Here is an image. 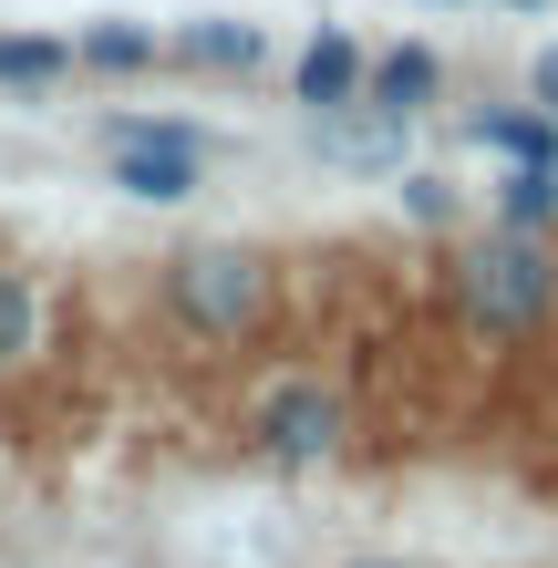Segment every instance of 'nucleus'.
Segmentation results:
<instances>
[{
  "label": "nucleus",
  "mask_w": 558,
  "mask_h": 568,
  "mask_svg": "<svg viewBox=\"0 0 558 568\" xmlns=\"http://www.w3.org/2000/svg\"><path fill=\"white\" fill-rule=\"evenodd\" d=\"M455 311H466V331H486V342H528V331H548V311H558L548 239L497 227V239L455 248Z\"/></svg>",
  "instance_id": "nucleus-1"
},
{
  "label": "nucleus",
  "mask_w": 558,
  "mask_h": 568,
  "mask_svg": "<svg viewBox=\"0 0 558 568\" xmlns=\"http://www.w3.org/2000/svg\"><path fill=\"white\" fill-rule=\"evenodd\" d=\"M280 300V270L258 258L248 239H196L166 258V311L196 331V342H248Z\"/></svg>",
  "instance_id": "nucleus-2"
},
{
  "label": "nucleus",
  "mask_w": 558,
  "mask_h": 568,
  "mask_svg": "<svg viewBox=\"0 0 558 568\" xmlns=\"http://www.w3.org/2000/svg\"><path fill=\"white\" fill-rule=\"evenodd\" d=\"M93 135H104V176L135 196V207H186V196L207 186V135L176 124V114H104Z\"/></svg>",
  "instance_id": "nucleus-3"
},
{
  "label": "nucleus",
  "mask_w": 558,
  "mask_h": 568,
  "mask_svg": "<svg viewBox=\"0 0 558 568\" xmlns=\"http://www.w3.org/2000/svg\"><path fill=\"white\" fill-rule=\"evenodd\" d=\"M248 445L270 465H332L352 445V404L321 373H280L270 393H258V414H248Z\"/></svg>",
  "instance_id": "nucleus-4"
},
{
  "label": "nucleus",
  "mask_w": 558,
  "mask_h": 568,
  "mask_svg": "<svg viewBox=\"0 0 558 568\" xmlns=\"http://www.w3.org/2000/svg\"><path fill=\"white\" fill-rule=\"evenodd\" d=\"M363 73H373V52L352 42L342 21H321L301 62H290V104H311V114H342V104H363Z\"/></svg>",
  "instance_id": "nucleus-5"
},
{
  "label": "nucleus",
  "mask_w": 558,
  "mask_h": 568,
  "mask_svg": "<svg viewBox=\"0 0 558 568\" xmlns=\"http://www.w3.org/2000/svg\"><path fill=\"white\" fill-rule=\"evenodd\" d=\"M435 93H445V52L435 42H393V52H373V73H363V104H383V114H435Z\"/></svg>",
  "instance_id": "nucleus-6"
},
{
  "label": "nucleus",
  "mask_w": 558,
  "mask_h": 568,
  "mask_svg": "<svg viewBox=\"0 0 558 568\" xmlns=\"http://www.w3.org/2000/svg\"><path fill=\"white\" fill-rule=\"evenodd\" d=\"M311 124H321V155L332 165H404V135H414L383 104H342V114H311Z\"/></svg>",
  "instance_id": "nucleus-7"
},
{
  "label": "nucleus",
  "mask_w": 558,
  "mask_h": 568,
  "mask_svg": "<svg viewBox=\"0 0 558 568\" xmlns=\"http://www.w3.org/2000/svg\"><path fill=\"white\" fill-rule=\"evenodd\" d=\"M166 62H186V73H258L270 31L258 21H186V31H166Z\"/></svg>",
  "instance_id": "nucleus-8"
},
{
  "label": "nucleus",
  "mask_w": 558,
  "mask_h": 568,
  "mask_svg": "<svg viewBox=\"0 0 558 568\" xmlns=\"http://www.w3.org/2000/svg\"><path fill=\"white\" fill-rule=\"evenodd\" d=\"M73 62H93V73H145V62H166V31H145V21H83Z\"/></svg>",
  "instance_id": "nucleus-9"
},
{
  "label": "nucleus",
  "mask_w": 558,
  "mask_h": 568,
  "mask_svg": "<svg viewBox=\"0 0 558 568\" xmlns=\"http://www.w3.org/2000/svg\"><path fill=\"white\" fill-rule=\"evenodd\" d=\"M476 145H486V155H507V165H558V114H538V104L476 114Z\"/></svg>",
  "instance_id": "nucleus-10"
},
{
  "label": "nucleus",
  "mask_w": 558,
  "mask_h": 568,
  "mask_svg": "<svg viewBox=\"0 0 558 568\" xmlns=\"http://www.w3.org/2000/svg\"><path fill=\"white\" fill-rule=\"evenodd\" d=\"M497 227H517V239H548L558 227V176L548 165H507L497 176Z\"/></svg>",
  "instance_id": "nucleus-11"
},
{
  "label": "nucleus",
  "mask_w": 558,
  "mask_h": 568,
  "mask_svg": "<svg viewBox=\"0 0 558 568\" xmlns=\"http://www.w3.org/2000/svg\"><path fill=\"white\" fill-rule=\"evenodd\" d=\"M73 73V42H52V31H0V93H42Z\"/></svg>",
  "instance_id": "nucleus-12"
},
{
  "label": "nucleus",
  "mask_w": 558,
  "mask_h": 568,
  "mask_svg": "<svg viewBox=\"0 0 558 568\" xmlns=\"http://www.w3.org/2000/svg\"><path fill=\"white\" fill-rule=\"evenodd\" d=\"M31 352H42V290L21 270H0V373H21Z\"/></svg>",
  "instance_id": "nucleus-13"
},
{
  "label": "nucleus",
  "mask_w": 558,
  "mask_h": 568,
  "mask_svg": "<svg viewBox=\"0 0 558 568\" xmlns=\"http://www.w3.org/2000/svg\"><path fill=\"white\" fill-rule=\"evenodd\" d=\"M404 217L445 227V217H455V186H445V176H404Z\"/></svg>",
  "instance_id": "nucleus-14"
},
{
  "label": "nucleus",
  "mask_w": 558,
  "mask_h": 568,
  "mask_svg": "<svg viewBox=\"0 0 558 568\" xmlns=\"http://www.w3.org/2000/svg\"><path fill=\"white\" fill-rule=\"evenodd\" d=\"M528 104L558 114V42H538V62H528Z\"/></svg>",
  "instance_id": "nucleus-15"
},
{
  "label": "nucleus",
  "mask_w": 558,
  "mask_h": 568,
  "mask_svg": "<svg viewBox=\"0 0 558 568\" xmlns=\"http://www.w3.org/2000/svg\"><path fill=\"white\" fill-rule=\"evenodd\" d=\"M497 11H548V0H497Z\"/></svg>",
  "instance_id": "nucleus-16"
},
{
  "label": "nucleus",
  "mask_w": 558,
  "mask_h": 568,
  "mask_svg": "<svg viewBox=\"0 0 558 568\" xmlns=\"http://www.w3.org/2000/svg\"><path fill=\"white\" fill-rule=\"evenodd\" d=\"M352 568H393V558H352Z\"/></svg>",
  "instance_id": "nucleus-17"
},
{
  "label": "nucleus",
  "mask_w": 558,
  "mask_h": 568,
  "mask_svg": "<svg viewBox=\"0 0 558 568\" xmlns=\"http://www.w3.org/2000/svg\"><path fill=\"white\" fill-rule=\"evenodd\" d=\"M548 176H558V165H548Z\"/></svg>",
  "instance_id": "nucleus-18"
}]
</instances>
